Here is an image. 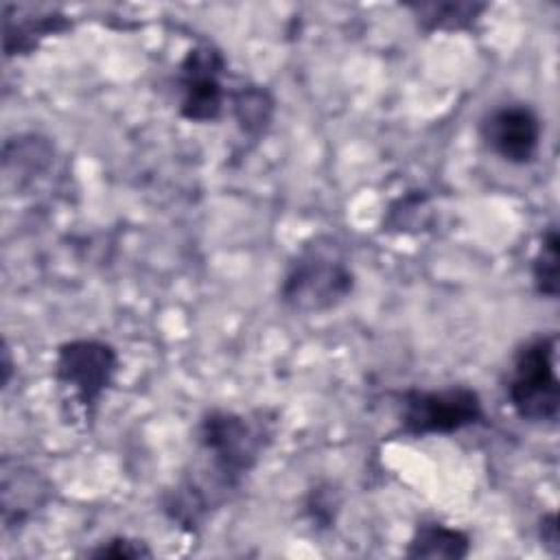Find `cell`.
Listing matches in <instances>:
<instances>
[{
    "label": "cell",
    "instance_id": "14",
    "mask_svg": "<svg viewBox=\"0 0 560 560\" xmlns=\"http://www.w3.org/2000/svg\"><path fill=\"white\" fill-rule=\"evenodd\" d=\"M540 538L547 547H551V551H558V525H556V516L549 514L540 521Z\"/></svg>",
    "mask_w": 560,
    "mask_h": 560
},
{
    "label": "cell",
    "instance_id": "6",
    "mask_svg": "<svg viewBox=\"0 0 560 560\" xmlns=\"http://www.w3.org/2000/svg\"><path fill=\"white\" fill-rule=\"evenodd\" d=\"M225 61L212 46L192 48L179 66V112L192 122H212L221 116Z\"/></svg>",
    "mask_w": 560,
    "mask_h": 560
},
{
    "label": "cell",
    "instance_id": "8",
    "mask_svg": "<svg viewBox=\"0 0 560 560\" xmlns=\"http://www.w3.org/2000/svg\"><path fill=\"white\" fill-rule=\"evenodd\" d=\"M48 483L37 475V470L4 459L2 462V523L7 529L26 523L37 508L44 505L48 497Z\"/></svg>",
    "mask_w": 560,
    "mask_h": 560
},
{
    "label": "cell",
    "instance_id": "11",
    "mask_svg": "<svg viewBox=\"0 0 560 560\" xmlns=\"http://www.w3.org/2000/svg\"><path fill=\"white\" fill-rule=\"evenodd\" d=\"M532 278L536 284V291L549 300L558 298V278H560V238L558 230L551 225L532 262Z\"/></svg>",
    "mask_w": 560,
    "mask_h": 560
},
{
    "label": "cell",
    "instance_id": "7",
    "mask_svg": "<svg viewBox=\"0 0 560 560\" xmlns=\"http://www.w3.org/2000/svg\"><path fill=\"white\" fill-rule=\"evenodd\" d=\"M486 144L510 164H527L536 158L542 136L538 114L521 103L494 107L481 122Z\"/></svg>",
    "mask_w": 560,
    "mask_h": 560
},
{
    "label": "cell",
    "instance_id": "13",
    "mask_svg": "<svg viewBox=\"0 0 560 560\" xmlns=\"http://www.w3.org/2000/svg\"><path fill=\"white\" fill-rule=\"evenodd\" d=\"M92 558H151L153 551L142 542V540H133L127 536H116L109 538L107 542H101L96 549L90 551Z\"/></svg>",
    "mask_w": 560,
    "mask_h": 560
},
{
    "label": "cell",
    "instance_id": "9",
    "mask_svg": "<svg viewBox=\"0 0 560 560\" xmlns=\"http://www.w3.org/2000/svg\"><path fill=\"white\" fill-rule=\"evenodd\" d=\"M470 551V538L444 523H420L407 545V558H448L459 560Z\"/></svg>",
    "mask_w": 560,
    "mask_h": 560
},
{
    "label": "cell",
    "instance_id": "5",
    "mask_svg": "<svg viewBox=\"0 0 560 560\" xmlns=\"http://www.w3.org/2000/svg\"><path fill=\"white\" fill-rule=\"evenodd\" d=\"M118 370L116 350L98 339H74L57 350L55 378L77 405L92 413Z\"/></svg>",
    "mask_w": 560,
    "mask_h": 560
},
{
    "label": "cell",
    "instance_id": "10",
    "mask_svg": "<svg viewBox=\"0 0 560 560\" xmlns=\"http://www.w3.org/2000/svg\"><path fill=\"white\" fill-rule=\"evenodd\" d=\"M427 31H457L470 26L486 4L477 2H422L411 7Z\"/></svg>",
    "mask_w": 560,
    "mask_h": 560
},
{
    "label": "cell",
    "instance_id": "4",
    "mask_svg": "<svg viewBox=\"0 0 560 560\" xmlns=\"http://www.w3.org/2000/svg\"><path fill=\"white\" fill-rule=\"evenodd\" d=\"M400 424L409 435H444L477 424L483 418L481 398L470 387L411 389L400 398Z\"/></svg>",
    "mask_w": 560,
    "mask_h": 560
},
{
    "label": "cell",
    "instance_id": "2",
    "mask_svg": "<svg viewBox=\"0 0 560 560\" xmlns=\"http://www.w3.org/2000/svg\"><path fill=\"white\" fill-rule=\"evenodd\" d=\"M354 289V271L343 243L322 234L300 247L280 284V300L295 313H324Z\"/></svg>",
    "mask_w": 560,
    "mask_h": 560
},
{
    "label": "cell",
    "instance_id": "12",
    "mask_svg": "<svg viewBox=\"0 0 560 560\" xmlns=\"http://www.w3.org/2000/svg\"><path fill=\"white\" fill-rule=\"evenodd\" d=\"M236 116L247 131H260L271 116V98L265 90H241L234 98Z\"/></svg>",
    "mask_w": 560,
    "mask_h": 560
},
{
    "label": "cell",
    "instance_id": "1",
    "mask_svg": "<svg viewBox=\"0 0 560 560\" xmlns=\"http://www.w3.org/2000/svg\"><path fill=\"white\" fill-rule=\"evenodd\" d=\"M271 440V424L234 411H210L197 431L203 464L168 497L166 512L192 529L219 508L256 466Z\"/></svg>",
    "mask_w": 560,
    "mask_h": 560
},
{
    "label": "cell",
    "instance_id": "3",
    "mask_svg": "<svg viewBox=\"0 0 560 560\" xmlns=\"http://www.w3.org/2000/svg\"><path fill=\"white\" fill-rule=\"evenodd\" d=\"M558 337L529 339L514 357L508 398L518 418L536 424H556L560 411V385L556 374Z\"/></svg>",
    "mask_w": 560,
    "mask_h": 560
}]
</instances>
